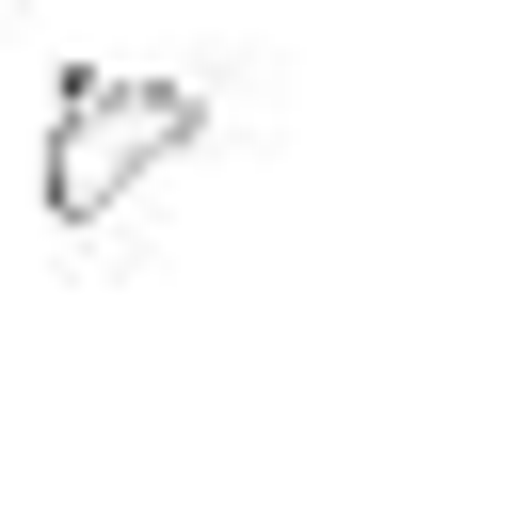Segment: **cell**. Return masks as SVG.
<instances>
[{
	"instance_id": "6da1fadb",
	"label": "cell",
	"mask_w": 512,
	"mask_h": 512,
	"mask_svg": "<svg viewBox=\"0 0 512 512\" xmlns=\"http://www.w3.org/2000/svg\"><path fill=\"white\" fill-rule=\"evenodd\" d=\"M208 144V96L192 80H160V64H80L64 96H48V160H32V192H48V224H112L144 176H176Z\"/></svg>"
}]
</instances>
